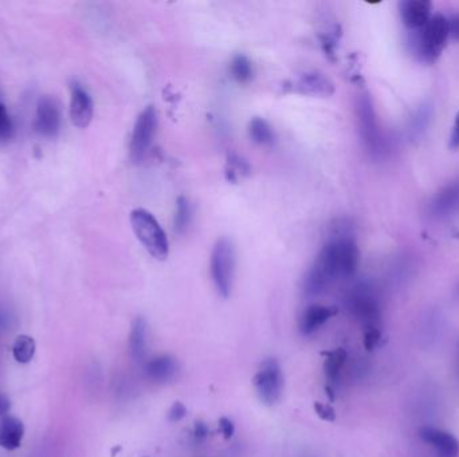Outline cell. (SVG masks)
<instances>
[{"label":"cell","instance_id":"6da1fadb","mask_svg":"<svg viewBox=\"0 0 459 457\" xmlns=\"http://www.w3.org/2000/svg\"><path fill=\"white\" fill-rule=\"evenodd\" d=\"M359 260L360 252L353 236L345 231L334 232L305 278V293L320 296L332 282L351 278L357 271Z\"/></svg>","mask_w":459,"mask_h":457},{"label":"cell","instance_id":"7a4b0ae2","mask_svg":"<svg viewBox=\"0 0 459 457\" xmlns=\"http://www.w3.org/2000/svg\"><path fill=\"white\" fill-rule=\"evenodd\" d=\"M412 38L414 53L425 63L435 62L445 50L449 41L447 18L442 14H435L430 21L419 30Z\"/></svg>","mask_w":459,"mask_h":457},{"label":"cell","instance_id":"3957f363","mask_svg":"<svg viewBox=\"0 0 459 457\" xmlns=\"http://www.w3.org/2000/svg\"><path fill=\"white\" fill-rule=\"evenodd\" d=\"M131 224L136 238L152 258L158 260L168 258L169 242L155 216L147 210L137 208L131 214Z\"/></svg>","mask_w":459,"mask_h":457},{"label":"cell","instance_id":"277c9868","mask_svg":"<svg viewBox=\"0 0 459 457\" xmlns=\"http://www.w3.org/2000/svg\"><path fill=\"white\" fill-rule=\"evenodd\" d=\"M237 266V252L234 243L228 238L216 241L210 259V274L216 293L222 298H228L233 290Z\"/></svg>","mask_w":459,"mask_h":457},{"label":"cell","instance_id":"5b68a950","mask_svg":"<svg viewBox=\"0 0 459 457\" xmlns=\"http://www.w3.org/2000/svg\"><path fill=\"white\" fill-rule=\"evenodd\" d=\"M356 114L363 145L372 157L378 159L384 153V138L378 126L374 102L367 91L359 94L357 97Z\"/></svg>","mask_w":459,"mask_h":457},{"label":"cell","instance_id":"8992f818","mask_svg":"<svg viewBox=\"0 0 459 457\" xmlns=\"http://www.w3.org/2000/svg\"><path fill=\"white\" fill-rule=\"evenodd\" d=\"M348 309L365 330H381V304L378 293L370 283L361 282L348 296Z\"/></svg>","mask_w":459,"mask_h":457},{"label":"cell","instance_id":"52a82bcc","mask_svg":"<svg viewBox=\"0 0 459 457\" xmlns=\"http://www.w3.org/2000/svg\"><path fill=\"white\" fill-rule=\"evenodd\" d=\"M253 385L265 405L273 406L279 403L285 389V377L279 362L274 358L266 359L253 378Z\"/></svg>","mask_w":459,"mask_h":457},{"label":"cell","instance_id":"ba28073f","mask_svg":"<svg viewBox=\"0 0 459 457\" xmlns=\"http://www.w3.org/2000/svg\"><path fill=\"white\" fill-rule=\"evenodd\" d=\"M158 113L153 107L144 109L136 120L129 144V156L134 164H140L145 159L156 133Z\"/></svg>","mask_w":459,"mask_h":457},{"label":"cell","instance_id":"9c48e42d","mask_svg":"<svg viewBox=\"0 0 459 457\" xmlns=\"http://www.w3.org/2000/svg\"><path fill=\"white\" fill-rule=\"evenodd\" d=\"M419 438L431 448L436 457H458V438L447 432L432 425H423L418 432Z\"/></svg>","mask_w":459,"mask_h":457},{"label":"cell","instance_id":"30bf717a","mask_svg":"<svg viewBox=\"0 0 459 457\" xmlns=\"http://www.w3.org/2000/svg\"><path fill=\"white\" fill-rule=\"evenodd\" d=\"M70 120L74 126L85 129L93 118L94 105L90 94L78 82L70 85Z\"/></svg>","mask_w":459,"mask_h":457},{"label":"cell","instance_id":"8fae6325","mask_svg":"<svg viewBox=\"0 0 459 457\" xmlns=\"http://www.w3.org/2000/svg\"><path fill=\"white\" fill-rule=\"evenodd\" d=\"M61 128V114L54 98L43 96L39 98L35 115V129L39 135L55 137Z\"/></svg>","mask_w":459,"mask_h":457},{"label":"cell","instance_id":"7c38bea8","mask_svg":"<svg viewBox=\"0 0 459 457\" xmlns=\"http://www.w3.org/2000/svg\"><path fill=\"white\" fill-rule=\"evenodd\" d=\"M459 212V176L440 189L432 199L430 214L435 219H447Z\"/></svg>","mask_w":459,"mask_h":457},{"label":"cell","instance_id":"4fadbf2b","mask_svg":"<svg viewBox=\"0 0 459 457\" xmlns=\"http://www.w3.org/2000/svg\"><path fill=\"white\" fill-rule=\"evenodd\" d=\"M293 90L299 94L312 97H330L334 93V85L319 71L305 73L298 78Z\"/></svg>","mask_w":459,"mask_h":457},{"label":"cell","instance_id":"5bb4252c","mask_svg":"<svg viewBox=\"0 0 459 457\" xmlns=\"http://www.w3.org/2000/svg\"><path fill=\"white\" fill-rule=\"evenodd\" d=\"M399 7L402 21L409 30L423 27L432 16V4L429 0H405Z\"/></svg>","mask_w":459,"mask_h":457},{"label":"cell","instance_id":"9a60e30c","mask_svg":"<svg viewBox=\"0 0 459 457\" xmlns=\"http://www.w3.org/2000/svg\"><path fill=\"white\" fill-rule=\"evenodd\" d=\"M337 313L336 309L323 306V304H312L309 306L299 321V330L303 335H312L319 328H321L325 323L328 322L334 314Z\"/></svg>","mask_w":459,"mask_h":457},{"label":"cell","instance_id":"2e32d148","mask_svg":"<svg viewBox=\"0 0 459 457\" xmlns=\"http://www.w3.org/2000/svg\"><path fill=\"white\" fill-rule=\"evenodd\" d=\"M25 436L23 423L14 416H4L0 420V447L7 451L18 449Z\"/></svg>","mask_w":459,"mask_h":457},{"label":"cell","instance_id":"e0dca14e","mask_svg":"<svg viewBox=\"0 0 459 457\" xmlns=\"http://www.w3.org/2000/svg\"><path fill=\"white\" fill-rule=\"evenodd\" d=\"M144 372L153 382H167L178 373V362L171 355H158L144 365Z\"/></svg>","mask_w":459,"mask_h":457},{"label":"cell","instance_id":"ac0fdd59","mask_svg":"<svg viewBox=\"0 0 459 457\" xmlns=\"http://www.w3.org/2000/svg\"><path fill=\"white\" fill-rule=\"evenodd\" d=\"M129 350L137 362L145 359L148 353V324L142 317H137L129 334Z\"/></svg>","mask_w":459,"mask_h":457},{"label":"cell","instance_id":"d6986e66","mask_svg":"<svg viewBox=\"0 0 459 457\" xmlns=\"http://www.w3.org/2000/svg\"><path fill=\"white\" fill-rule=\"evenodd\" d=\"M345 361H347V351L344 349H336L326 353V359L324 362L325 377L330 383L339 382Z\"/></svg>","mask_w":459,"mask_h":457},{"label":"cell","instance_id":"ffe728a7","mask_svg":"<svg viewBox=\"0 0 459 457\" xmlns=\"http://www.w3.org/2000/svg\"><path fill=\"white\" fill-rule=\"evenodd\" d=\"M248 135L253 142L268 146L274 142V131L268 121L264 118L255 117L248 122Z\"/></svg>","mask_w":459,"mask_h":457},{"label":"cell","instance_id":"44dd1931","mask_svg":"<svg viewBox=\"0 0 459 457\" xmlns=\"http://www.w3.org/2000/svg\"><path fill=\"white\" fill-rule=\"evenodd\" d=\"M35 349H36V345L32 337L26 335V334L18 335L12 345L14 359L19 364H28L34 358Z\"/></svg>","mask_w":459,"mask_h":457},{"label":"cell","instance_id":"7402d4cb","mask_svg":"<svg viewBox=\"0 0 459 457\" xmlns=\"http://www.w3.org/2000/svg\"><path fill=\"white\" fill-rule=\"evenodd\" d=\"M192 217V210L189 199L179 197L176 201V211L173 217V231L176 234H183L189 228Z\"/></svg>","mask_w":459,"mask_h":457},{"label":"cell","instance_id":"603a6c76","mask_svg":"<svg viewBox=\"0 0 459 457\" xmlns=\"http://www.w3.org/2000/svg\"><path fill=\"white\" fill-rule=\"evenodd\" d=\"M432 117L431 105L426 104L423 107L416 110L415 115L411 120V135L414 138H419L420 135H423L427 128L430 126V121Z\"/></svg>","mask_w":459,"mask_h":457},{"label":"cell","instance_id":"cb8c5ba5","mask_svg":"<svg viewBox=\"0 0 459 457\" xmlns=\"http://www.w3.org/2000/svg\"><path fill=\"white\" fill-rule=\"evenodd\" d=\"M230 73L233 78L239 83H246L253 77V66L247 56L237 55L233 58L230 65Z\"/></svg>","mask_w":459,"mask_h":457},{"label":"cell","instance_id":"d4e9b609","mask_svg":"<svg viewBox=\"0 0 459 457\" xmlns=\"http://www.w3.org/2000/svg\"><path fill=\"white\" fill-rule=\"evenodd\" d=\"M422 338L426 342H431L434 339L438 338V335L440 337V331H442V322H440V315H430L426 318V321L422 326Z\"/></svg>","mask_w":459,"mask_h":457},{"label":"cell","instance_id":"484cf974","mask_svg":"<svg viewBox=\"0 0 459 457\" xmlns=\"http://www.w3.org/2000/svg\"><path fill=\"white\" fill-rule=\"evenodd\" d=\"M14 132L12 120L3 102L0 101V140H8Z\"/></svg>","mask_w":459,"mask_h":457},{"label":"cell","instance_id":"4316f807","mask_svg":"<svg viewBox=\"0 0 459 457\" xmlns=\"http://www.w3.org/2000/svg\"><path fill=\"white\" fill-rule=\"evenodd\" d=\"M227 175H228V179H231L233 181L237 180V177L242 173H247L248 172V165L241 160L239 157L237 156H231L227 161Z\"/></svg>","mask_w":459,"mask_h":457},{"label":"cell","instance_id":"83f0119b","mask_svg":"<svg viewBox=\"0 0 459 457\" xmlns=\"http://www.w3.org/2000/svg\"><path fill=\"white\" fill-rule=\"evenodd\" d=\"M313 408H314L316 414L323 421H326V423H334L336 421V410L330 405L324 403H316Z\"/></svg>","mask_w":459,"mask_h":457},{"label":"cell","instance_id":"f1b7e54d","mask_svg":"<svg viewBox=\"0 0 459 457\" xmlns=\"http://www.w3.org/2000/svg\"><path fill=\"white\" fill-rule=\"evenodd\" d=\"M187 416V408L186 405L180 401L172 403V406L168 410V421L169 423H179Z\"/></svg>","mask_w":459,"mask_h":457},{"label":"cell","instance_id":"f546056e","mask_svg":"<svg viewBox=\"0 0 459 457\" xmlns=\"http://www.w3.org/2000/svg\"><path fill=\"white\" fill-rule=\"evenodd\" d=\"M380 341H381V330L380 328L365 330V333H364V346H365V349L371 351V350L378 348L380 345Z\"/></svg>","mask_w":459,"mask_h":457},{"label":"cell","instance_id":"4dcf8cb0","mask_svg":"<svg viewBox=\"0 0 459 457\" xmlns=\"http://www.w3.org/2000/svg\"><path fill=\"white\" fill-rule=\"evenodd\" d=\"M217 425H219V430H220V433L223 434L224 438L228 440V438H231V437L234 436V433H235V425H234V423H233L230 419H227V417H220Z\"/></svg>","mask_w":459,"mask_h":457},{"label":"cell","instance_id":"1f68e13d","mask_svg":"<svg viewBox=\"0 0 459 457\" xmlns=\"http://www.w3.org/2000/svg\"><path fill=\"white\" fill-rule=\"evenodd\" d=\"M447 26H449V36L459 41V14H454L450 18H447Z\"/></svg>","mask_w":459,"mask_h":457},{"label":"cell","instance_id":"d6a6232c","mask_svg":"<svg viewBox=\"0 0 459 457\" xmlns=\"http://www.w3.org/2000/svg\"><path fill=\"white\" fill-rule=\"evenodd\" d=\"M450 148L453 151L459 149V111L456 115V121H454V126H453V132L450 135V142H449Z\"/></svg>","mask_w":459,"mask_h":457},{"label":"cell","instance_id":"836d02e7","mask_svg":"<svg viewBox=\"0 0 459 457\" xmlns=\"http://www.w3.org/2000/svg\"><path fill=\"white\" fill-rule=\"evenodd\" d=\"M193 436H195V438H196L198 441L206 440L207 436H209V428H207V425H206L204 423H202V421L196 423L195 427H193Z\"/></svg>","mask_w":459,"mask_h":457},{"label":"cell","instance_id":"e575fe53","mask_svg":"<svg viewBox=\"0 0 459 457\" xmlns=\"http://www.w3.org/2000/svg\"><path fill=\"white\" fill-rule=\"evenodd\" d=\"M10 409V401L7 400L6 396L0 394V416H4Z\"/></svg>","mask_w":459,"mask_h":457},{"label":"cell","instance_id":"d590c367","mask_svg":"<svg viewBox=\"0 0 459 457\" xmlns=\"http://www.w3.org/2000/svg\"><path fill=\"white\" fill-rule=\"evenodd\" d=\"M456 375H457L459 383V339L456 345Z\"/></svg>","mask_w":459,"mask_h":457},{"label":"cell","instance_id":"8d00e7d4","mask_svg":"<svg viewBox=\"0 0 459 457\" xmlns=\"http://www.w3.org/2000/svg\"><path fill=\"white\" fill-rule=\"evenodd\" d=\"M457 296H458V299H459V285H458V287H457Z\"/></svg>","mask_w":459,"mask_h":457}]
</instances>
